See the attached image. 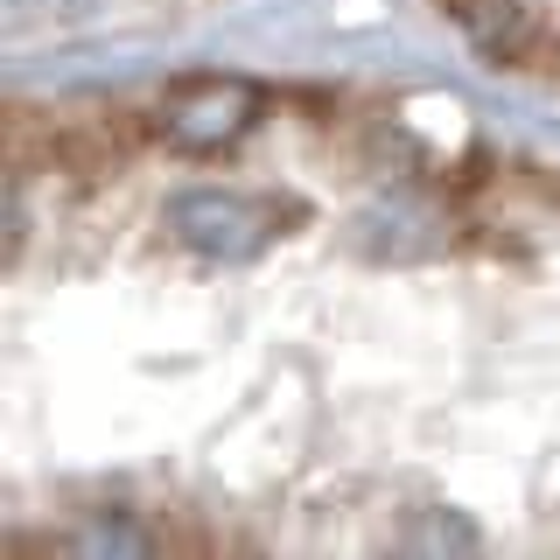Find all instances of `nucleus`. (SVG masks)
Returning <instances> with one entry per match:
<instances>
[{"instance_id":"f03ea898","label":"nucleus","mask_w":560,"mask_h":560,"mask_svg":"<svg viewBox=\"0 0 560 560\" xmlns=\"http://www.w3.org/2000/svg\"><path fill=\"white\" fill-rule=\"evenodd\" d=\"M259 119V92L238 78H203V84H183L168 105H162V133L189 154H218V148H238Z\"/></svg>"},{"instance_id":"7ed1b4c3","label":"nucleus","mask_w":560,"mask_h":560,"mask_svg":"<svg viewBox=\"0 0 560 560\" xmlns=\"http://www.w3.org/2000/svg\"><path fill=\"white\" fill-rule=\"evenodd\" d=\"M399 547H413V553H477V525H463V518H448V512H434L428 518V533H407Z\"/></svg>"},{"instance_id":"f257e3e1","label":"nucleus","mask_w":560,"mask_h":560,"mask_svg":"<svg viewBox=\"0 0 560 560\" xmlns=\"http://www.w3.org/2000/svg\"><path fill=\"white\" fill-rule=\"evenodd\" d=\"M162 218L189 253L232 259V267L253 259V253H267V238H273V218L253 197H238V189H183V197H168Z\"/></svg>"},{"instance_id":"20e7f679","label":"nucleus","mask_w":560,"mask_h":560,"mask_svg":"<svg viewBox=\"0 0 560 560\" xmlns=\"http://www.w3.org/2000/svg\"><path fill=\"white\" fill-rule=\"evenodd\" d=\"M57 14H84V8H98V0H49Z\"/></svg>"}]
</instances>
